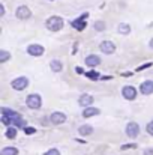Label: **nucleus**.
Instances as JSON below:
<instances>
[{"mask_svg":"<svg viewBox=\"0 0 153 155\" xmlns=\"http://www.w3.org/2000/svg\"><path fill=\"white\" fill-rule=\"evenodd\" d=\"M140 92L143 95H152L153 94V80H146L140 84Z\"/></svg>","mask_w":153,"mask_h":155,"instance_id":"nucleus-11","label":"nucleus"},{"mask_svg":"<svg viewBox=\"0 0 153 155\" xmlns=\"http://www.w3.org/2000/svg\"><path fill=\"white\" fill-rule=\"evenodd\" d=\"M129 148L134 149V148H137V145H135V143H131V145H123V146H122V149H129Z\"/></svg>","mask_w":153,"mask_h":155,"instance_id":"nucleus-29","label":"nucleus"},{"mask_svg":"<svg viewBox=\"0 0 153 155\" xmlns=\"http://www.w3.org/2000/svg\"><path fill=\"white\" fill-rule=\"evenodd\" d=\"M75 71H77L78 74H84V71H83V68H80V66H77V68H75Z\"/></svg>","mask_w":153,"mask_h":155,"instance_id":"nucleus-31","label":"nucleus"},{"mask_svg":"<svg viewBox=\"0 0 153 155\" xmlns=\"http://www.w3.org/2000/svg\"><path fill=\"white\" fill-rule=\"evenodd\" d=\"M87 17H89V14L86 12V14H84V15H81L80 18L74 20V21L71 23V24H72V27H75V29H77V30H80V32H81V30H84V29H86V18H87Z\"/></svg>","mask_w":153,"mask_h":155,"instance_id":"nucleus-9","label":"nucleus"},{"mask_svg":"<svg viewBox=\"0 0 153 155\" xmlns=\"http://www.w3.org/2000/svg\"><path fill=\"white\" fill-rule=\"evenodd\" d=\"M152 66V62H149V63H146V65H141V66H138V69L137 71H143V69H146V68H150Z\"/></svg>","mask_w":153,"mask_h":155,"instance_id":"nucleus-27","label":"nucleus"},{"mask_svg":"<svg viewBox=\"0 0 153 155\" xmlns=\"http://www.w3.org/2000/svg\"><path fill=\"white\" fill-rule=\"evenodd\" d=\"M45 155H60V151H57V149H50V151H47L45 152Z\"/></svg>","mask_w":153,"mask_h":155,"instance_id":"nucleus-26","label":"nucleus"},{"mask_svg":"<svg viewBox=\"0 0 153 155\" xmlns=\"http://www.w3.org/2000/svg\"><path fill=\"white\" fill-rule=\"evenodd\" d=\"M11 86L15 91H24L29 86V78L27 77H17V78H14L11 81Z\"/></svg>","mask_w":153,"mask_h":155,"instance_id":"nucleus-3","label":"nucleus"},{"mask_svg":"<svg viewBox=\"0 0 153 155\" xmlns=\"http://www.w3.org/2000/svg\"><path fill=\"white\" fill-rule=\"evenodd\" d=\"M11 59V53L6 50H0V63H5Z\"/></svg>","mask_w":153,"mask_h":155,"instance_id":"nucleus-21","label":"nucleus"},{"mask_svg":"<svg viewBox=\"0 0 153 155\" xmlns=\"http://www.w3.org/2000/svg\"><path fill=\"white\" fill-rule=\"evenodd\" d=\"M101 113V110L99 108H96V107H93V105H90V107H86L84 110H83V117H86V119H89V117H93V116H98Z\"/></svg>","mask_w":153,"mask_h":155,"instance_id":"nucleus-14","label":"nucleus"},{"mask_svg":"<svg viewBox=\"0 0 153 155\" xmlns=\"http://www.w3.org/2000/svg\"><path fill=\"white\" fill-rule=\"evenodd\" d=\"M86 65L87 66H90V68H95V66H98L99 63H101V57L99 56H96V54H89L87 57H86Z\"/></svg>","mask_w":153,"mask_h":155,"instance_id":"nucleus-13","label":"nucleus"},{"mask_svg":"<svg viewBox=\"0 0 153 155\" xmlns=\"http://www.w3.org/2000/svg\"><path fill=\"white\" fill-rule=\"evenodd\" d=\"M78 133H80L81 136H90V134L93 133V127H92V125H81V127L78 128Z\"/></svg>","mask_w":153,"mask_h":155,"instance_id":"nucleus-17","label":"nucleus"},{"mask_svg":"<svg viewBox=\"0 0 153 155\" xmlns=\"http://www.w3.org/2000/svg\"><path fill=\"white\" fill-rule=\"evenodd\" d=\"M95 101V98L92 97V95H89V94H84V95H81L80 98H78V104L81 105V107H90L92 104Z\"/></svg>","mask_w":153,"mask_h":155,"instance_id":"nucleus-12","label":"nucleus"},{"mask_svg":"<svg viewBox=\"0 0 153 155\" xmlns=\"http://www.w3.org/2000/svg\"><path fill=\"white\" fill-rule=\"evenodd\" d=\"M122 95H123V98L125 100H128V101H134L135 98H137V89L134 87V86H123V89H122Z\"/></svg>","mask_w":153,"mask_h":155,"instance_id":"nucleus-6","label":"nucleus"},{"mask_svg":"<svg viewBox=\"0 0 153 155\" xmlns=\"http://www.w3.org/2000/svg\"><path fill=\"white\" fill-rule=\"evenodd\" d=\"M95 30H96V32H104V30H105V23H104L102 20L95 21Z\"/></svg>","mask_w":153,"mask_h":155,"instance_id":"nucleus-22","label":"nucleus"},{"mask_svg":"<svg viewBox=\"0 0 153 155\" xmlns=\"http://www.w3.org/2000/svg\"><path fill=\"white\" fill-rule=\"evenodd\" d=\"M50 68H51L53 72H60V71L63 69V63H62L60 60L54 59V60H51L50 62Z\"/></svg>","mask_w":153,"mask_h":155,"instance_id":"nucleus-16","label":"nucleus"},{"mask_svg":"<svg viewBox=\"0 0 153 155\" xmlns=\"http://www.w3.org/2000/svg\"><path fill=\"white\" fill-rule=\"evenodd\" d=\"M26 105H27L29 108H32V110L41 108V105H42V98H41V95H38V94H30V95L26 98Z\"/></svg>","mask_w":153,"mask_h":155,"instance_id":"nucleus-2","label":"nucleus"},{"mask_svg":"<svg viewBox=\"0 0 153 155\" xmlns=\"http://www.w3.org/2000/svg\"><path fill=\"white\" fill-rule=\"evenodd\" d=\"M50 122L53 125H62V124L66 122V114L62 113V111H54V113H51Z\"/></svg>","mask_w":153,"mask_h":155,"instance_id":"nucleus-7","label":"nucleus"},{"mask_svg":"<svg viewBox=\"0 0 153 155\" xmlns=\"http://www.w3.org/2000/svg\"><path fill=\"white\" fill-rule=\"evenodd\" d=\"M45 51V48L41 45V44H30L29 47H27V53L30 54V56H33V57H39V56H42Z\"/></svg>","mask_w":153,"mask_h":155,"instance_id":"nucleus-8","label":"nucleus"},{"mask_svg":"<svg viewBox=\"0 0 153 155\" xmlns=\"http://www.w3.org/2000/svg\"><path fill=\"white\" fill-rule=\"evenodd\" d=\"M117 32L122 33V35H128V33L131 32V26H129L128 23H120V24L117 26Z\"/></svg>","mask_w":153,"mask_h":155,"instance_id":"nucleus-18","label":"nucleus"},{"mask_svg":"<svg viewBox=\"0 0 153 155\" xmlns=\"http://www.w3.org/2000/svg\"><path fill=\"white\" fill-rule=\"evenodd\" d=\"M0 155H18V149L12 146H6L0 151Z\"/></svg>","mask_w":153,"mask_h":155,"instance_id":"nucleus-19","label":"nucleus"},{"mask_svg":"<svg viewBox=\"0 0 153 155\" xmlns=\"http://www.w3.org/2000/svg\"><path fill=\"white\" fill-rule=\"evenodd\" d=\"M0 15H5V5H0Z\"/></svg>","mask_w":153,"mask_h":155,"instance_id":"nucleus-30","label":"nucleus"},{"mask_svg":"<svg viewBox=\"0 0 153 155\" xmlns=\"http://www.w3.org/2000/svg\"><path fill=\"white\" fill-rule=\"evenodd\" d=\"M149 47H150V48H153V38L150 39V42H149Z\"/></svg>","mask_w":153,"mask_h":155,"instance_id":"nucleus-32","label":"nucleus"},{"mask_svg":"<svg viewBox=\"0 0 153 155\" xmlns=\"http://www.w3.org/2000/svg\"><path fill=\"white\" fill-rule=\"evenodd\" d=\"M87 78H90V80H98L99 78V74L98 72H95V71H90V72H86L84 74Z\"/></svg>","mask_w":153,"mask_h":155,"instance_id":"nucleus-23","label":"nucleus"},{"mask_svg":"<svg viewBox=\"0 0 153 155\" xmlns=\"http://www.w3.org/2000/svg\"><path fill=\"white\" fill-rule=\"evenodd\" d=\"M99 50L102 53H105V54H113V53L116 51V45L111 41H102L101 45H99Z\"/></svg>","mask_w":153,"mask_h":155,"instance_id":"nucleus-10","label":"nucleus"},{"mask_svg":"<svg viewBox=\"0 0 153 155\" xmlns=\"http://www.w3.org/2000/svg\"><path fill=\"white\" fill-rule=\"evenodd\" d=\"M63 24H65V21H63V18L59 17V15H53V17H50V18L45 21V27H47L50 32H59V30H62V29H63Z\"/></svg>","mask_w":153,"mask_h":155,"instance_id":"nucleus-1","label":"nucleus"},{"mask_svg":"<svg viewBox=\"0 0 153 155\" xmlns=\"http://www.w3.org/2000/svg\"><path fill=\"white\" fill-rule=\"evenodd\" d=\"M143 155H153V148H146Z\"/></svg>","mask_w":153,"mask_h":155,"instance_id":"nucleus-28","label":"nucleus"},{"mask_svg":"<svg viewBox=\"0 0 153 155\" xmlns=\"http://www.w3.org/2000/svg\"><path fill=\"white\" fill-rule=\"evenodd\" d=\"M6 137L8 139H15L17 137V127H9L6 130Z\"/></svg>","mask_w":153,"mask_h":155,"instance_id":"nucleus-20","label":"nucleus"},{"mask_svg":"<svg viewBox=\"0 0 153 155\" xmlns=\"http://www.w3.org/2000/svg\"><path fill=\"white\" fill-rule=\"evenodd\" d=\"M24 133L26 134H35L36 133V128H33V127H24Z\"/></svg>","mask_w":153,"mask_h":155,"instance_id":"nucleus-24","label":"nucleus"},{"mask_svg":"<svg viewBox=\"0 0 153 155\" xmlns=\"http://www.w3.org/2000/svg\"><path fill=\"white\" fill-rule=\"evenodd\" d=\"M48 2H54V0H48Z\"/></svg>","mask_w":153,"mask_h":155,"instance_id":"nucleus-33","label":"nucleus"},{"mask_svg":"<svg viewBox=\"0 0 153 155\" xmlns=\"http://www.w3.org/2000/svg\"><path fill=\"white\" fill-rule=\"evenodd\" d=\"M146 131H147V134H150V136H153V120H152V122H149V124H147V127H146Z\"/></svg>","mask_w":153,"mask_h":155,"instance_id":"nucleus-25","label":"nucleus"},{"mask_svg":"<svg viewBox=\"0 0 153 155\" xmlns=\"http://www.w3.org/2000/svg\"><path fill=\"white\" fill-rule=\"evenodd\" d=\"M11 119H12V125H14V127H26V120H24V119L21 117V114H18L17 111L12 113Z\"/></svg>","mask_w":153,"mask_h":155,"instance_id":"nucleus-15","label":"nucleus"},{"mask_svg":"<svg viewBox=\"0 0 153 155\" xmlns=\"http://www.w3.org/2000/svg\"><path fill=\"white\" fill-rule=\"evenodd\" d=\"M140 134V125L137 122H129L126 125V136L129 139H137Z\"/></svg>","mask_w":153,"mask_h":155,"instance_id":"nucleus-4","label":"nucleus"},{"mask_svg":"<svg viewBox=\"0 0 153 155\" xmlns=\"http://www.w3.org/2000/svg\"><path fill=\"white\" fill-rule=\"evenodd\" d=\"M15 17H17L18 20H29V18L32 17V11H30L27 6L21 5V6L17 8V11H15Z\"/></svg>","mask_w":153,"mask_h":155,"instance_id":"nucleus-5","label":"nucleus"}]
</instances>
